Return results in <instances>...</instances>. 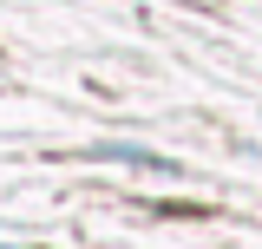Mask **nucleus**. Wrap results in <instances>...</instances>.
<instances>
[{
	"instance_id": "obj_1",
	"label": "nucleus",
	"mask_w": 262,
	"mask_h": 249,
	"mask_svg": "<svg viewBox=\"0 0 262 249\" xmlns=\"http://www.w3.org/2000/svg\"><path fill=\"white\" fill-rule=\"evenodd\" d=\"M92 157H112V164H144V171H177L170 157H158V151H138V144H98Z\"/></svg>"
}]
</instances>
